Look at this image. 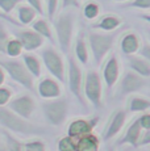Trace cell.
I'll return each instance as SVG.
<instances>
[{
	"instance_id": "1",
	"label": "cell",
	"mask_w": 150,
	"mask_h": 151,
	"mask_svg": "<svg viewBox=\"0 0 150 151\" xmlns=\"http://www.w3.org/2000/svg\"><path fill=\"white\" fill-rule=\"evenodd\" d=\"M0 125L9 132L17 133V134L36 135L42 133L41 127L30 124L29 120L20 117L19 114H16L15 112H12L9 108H5V106H0Z\"/></svg>"
},
{
	"instance_id": "2",
	"label": "cell",
	"mask_w": 150,
	"mask_h": 151,
	"mask_svg": "<svg viewBox=\"0 0 150 151\" xmlns=\"http://www.w3.org/2000/svg\"><path fill=\"white\" fill-rule=\"evenodd\" d=\"M117 33L104 34L97 33V32H90L88 33V45H90L92 58H94L96 65H100L105 58V55L111 51Z\"/></svg>"
},
{
	"instance_id": "3",
	"label": "cell",
	"mask_w": 150,
	"mask_h": 151,
	"mask_svg": "<svg viewBox=\"0 0 150 151\" xmlns=\"http://www.w3.org/2000/svg\"><path fill=\"white\" fill-rule=\"evenodd\" d=\"M83 91L84 96L91 105L96 109H100L103 106V86H102V78L95 70H90L86 74V78L83 80Z\"/></svg>"
},
{
	"instance_id": "4",
	"label": "cell",
	"mask_w": 150,
	"mask_h": 151,
	"mask_svg": "<svg viewBox=\"0 0 150 151\" xmlns=\"http://www.w3.org/2000/svg\"><path fill=\"white\" fill-rule=\"evenodd\" d=\"M42 110L49 124L53 126H61L67 118V100L61 96L48 100L42 104Z\"/></svg>"
},
{
	"instance_id": "5",
	"label": "cell",
	"mask_w": 150,
	"mask_h": 151,
	"mask_svg": "<svg viewBox=\"0 0 150 151\" xmlns=\"http://www.w3.org/2000/svg\"><path fill=\"white\" fill-rule=\"evenodd\" d=\"M0 66H1L5 72L9 74V76L15 82L21 84L22 87H25L29 91L34 89L33 75L28 71L24 62H20V60H0Z\"/></svg>"
},
{
	"instance_id": "6",
	"label": "cell",
	"mask_w": 150,
	"mask_h": 151,
	"mask_svg": "<svg viewBox=\"0 0 150 151\" xmlns=\"http://www.w3.org/2000/svg\"><path fill=\"white\" fill-rule=\"evenodd\" d=\"M56 32L59 47L63 53H69L74 34V20L70 13L61 14L56 21Z\"/></svg>"
},
{
	"instance_id": "7",
	"label": "cell",
	"mask_w": 150,
	"mask_h": 151,
	"mask_svg": "<svg viewBox=\"0 0 150 151\" xmlns=\"http://www.w3.org/2000/svg\"><path fill=\"white\" fill-rule=\"evenodd\" d=\"M41 55H42V60H44V63H45L46 68L49 70V72H50L57 80L65 83L66 70H65V63H63L62 57L51 47L45 49L41 53Z\"/></svg>"
},
{
	"instance_id": "8",
	"label": "cell",
	"mask_w": 150,
	"mask_h": 151,
	"mask_svg": "<svg viewBox=\"0 0 150 151\" xmlns=\"http://www.w3.org/2000/svg\"><path fill=\"white\" fill-rule=\"evenodd\" d=\"M126 121V112L124 109H116L112 112V114L109 116L107 125L103 130L102 138L103 141H111L116 135H119V133L123 130L124 125Z\"/></svg>"
},
{
	"instance_id": "9",
	"label": "cell",
	"mask_w": 150,
	"mask_h": 151,
	"mask_svg": "<svg viewBox=\"0 0 150 151\" xmlns=\"http://www.w3.org/2000/svg\"><path fill=\"white\" fill-rule=\"evenodd\" d=\"M82 86H83V74L80 66L73 57H69V87L73 95L82 104H84V99L82 96Z\"/></svg>"
},
{
	"instance_id": "10",
	"label": "cell",
	"mask_w": 150,
	"mask_h": 151,
	"mask_svg": "<svg viewBox=\"0 0 150 151\" xmlns=\"http://www.w3.org/2000/svg\"><path fill=\"white\" fill-rule=\"evenodd\" d=\"M8 108L20 117L25 118V120H30L33 116L34 108H36V103L30 96L28 95H22V96H17L15 99H11L8 101Z\"/></svg>"
},
{
	"instance_id": "11",
	"label": "cell",
	"mask_w": 150,
	"mask_h": 151,
	"mask_svg": "<svg viewBox=\"0 0 150 151\" xmlns=\"http://www.w3.org/2000/svg\"><path fill=\"white\" fill-rule=\"evenodd\" d=\"M145 87H148V78L141 76L134 71H128L120 82V92L121 95H129L141 91Z\"/></svg>"
},
{
	"instance_id": "12",
	"label": "cell",
	"mask_w": 150,
	"mask_h": 151,
	"mask_svg": "<svg viewBox=\"0 0 150 151\" xmlns=\"http://www.w3.org/2000/svg\"><path fill=\"white\" fill-rule=\"evenodd\" d=\"M99 122V117L94 118H75L67 126V135L76 139L82 135L90 134L94 132V127Z\"/></svg>"
},
{
	"instance_id": "13",
	"label": "cell",
	"mask_w": 150,
	"mask_h": 151,
	"mask_svg": "<svg viewBox=\"0 0 150 151\" xmlns=\"http://www.w3.org/2000/svg\"><path fill=\"white\" fill-rule=\"evenodd\" d=\"M120 76V63L119 59L115 54L107 59V62L103 66V80H104L105 86L108 89H112L116 86L117 80Z\"/></svg>"
},
{
	"instance_id": "14",
	"label": "cell",
	"mask_w": 150,
	"mask_h": 151,
	"mask_svg": "<svg viewBox=\"0 0 150 151\" xmlns=\"http://www.w3.org/2000/svg\"><path fill=\"white\" fill-rule=\"evenodd\" d=\"M37 93L44 100H51L57 99L62 95V89L58 82H56L51 78H44L37 84Z\"/></svg>"
},
{
	"instance_id": "15",
	"label": "cell",
	"mask_w": 150,
	"mask_h": 151,
	"mask_svg": "<svg viewBox=\"0 0 150 151\" xmlns=\"http://www.w3.org/2000/svg\"><path fill=\"white\" fill-rule=\"evenodd\" d=\"M142 133H144V130H142V127L140 126V124H138V118H134V120L129 124L125 133L121 135V138L117 141L116 145H119V146L131 145V146H133V147H138V142H140Z\"/></svg>"
},
{
	"instance_id": "16",
	"label": "cell",
	"mask_w": 150,
	"mask_h": 151,
	"mask_svg": "<svg viewBox=\"0 0 150 151\" xmlns=\"http://www.w3.org/2000/svg\"><path fill=\"white\" fill-rule=\"evenodd\" d=\"M17 40L21 42L22 49L27 51H33L41 47L44 43V37L34 30H22L17 33Z\"/></svg>"
},
{
	"instance_id": "17",
	"label": "cell",
	"mask_w": 150,
	"mask_h": 151,
	"mask_svg": "<svg viewBox=\"0 0 150 151\" xmlns=\"http://www.w3.org/2000/svg\"><path fill=\"white\" fill-rule=\"evenodd\" d=\"M100 139L94 133L82 135L75 139V151H99Z\"/></svg>"
},
{
	"instance_id": "18",
	"label": "cell",
	"mask_w": 150,
	"mask_h": 151,
	"mask_svg": "<svg viewBox=\"0 0 150 151\" xmlns=\"http://www.w3.org/2000/svg\"><path fill=\"white\" fill-rule=\"evenodd\" d=\"M128 62L131 66L132 71L137 72L138 75L144 78H149L150 76V65H149V59L144 57H138V55H128Z\"/></svg>"
},
{
	"instance_id": "19",
	"label": "cell",
	"mask_w": 150,
	"mask_h": 151,
	"mask_svg": "<svg viewBox=\"0 0 150 151\" xmlns=\"http://www.w3.org/2000/svg\"><path fill=\"white\" fill-rule=\"evenodd\" d=\"M120 49L125 55L136 54L140 49V38L136 33H125L121 37Z\"/></svg>"
},
{
	"instance_id": "20",
	"label": "cell",
	"mask_w": 150,
	"mask_h": 151,
	"mask_svg": "<svg viewBox=\"0 0 150 151\" xmlns=\"http://www.w3.org/2000/svg\"><path fill=\"white\" fill-rule=\"evenodd\" d=\"M121 25V19L117 16H113V14H108V16H104L100 19V21L95 22L92 27L96 29H102V30L105 32H112L116 28H119Z\"/></svg>"
},
{
	"instance_id": "21",
	"label": "cell",
	"mask_w": 150,
	"mask_h": 151,
	"mask_svg": "<svg viewBox=\"0 0 150 151\" xmlns=\"http://www.w3.org/2000/svg\"><path fill=\"white\" fill-rule=\"evenodd\" d=\"M75 57L78 58L82 65H87L88 62V49L84 41V36L83 33H79L76 37V42H75Z\"/></svg>"
},
{
	"instance_id": "22",
	"label": "cell",
	"mask_w": 150,
	"mask_h": 151,
	"mask_svg": "<svg viewBox=\"0 0 150 151\" xmlns=\"http://www.w3.org/2000/svg\"><path fill=\"white\" fill-rule=\"evenodd\" d=\"M150 108V100L144 96H132L128 101L129 112H146Z\"/></svg>"
},
{
	"instance_id": "23",
	"label": "cell",
	"mask_w": 150,
	"mask_h": 151,
	"mask_svg": "<svg viewBox=\"0 0 150 151\" xmlns=\"http://www.w3.org/2000/svg\"><path fill=\"white\" fill-rule=\"evenodd\" d=\"M25 67L28 68V71L33 75V78H40L41 76V62L36 55L32 54H25L22 57Z\"/></svg>"
},
{
	"instance_id": "24",
	"label": "cell",
	"mask_w": 150,
	"mask_h": 151,
	"mask_svg": "<svg viewBox=\"0 0 150 151\" xmlns=\"http://www.w3.org/2000/svg\"><path fill=\"white\" fill-rule=\"evenodd\" d=\"M17 14H19V20L22 25H29L36 19L37 12L30 5H21L19 8V11H17Z\"/></svg>"
},
{
	"instance_id": "25",
	"label": "cell",
	"mask_w": 150,
	"mask_h": 151,
	"mask_svg": "<svg viewBox=\"0 0 150 151\" xmlns=\"http://www.w3.org/2000/svg\"><path fill=\"white\" fill-rule=\"evenodd\" d=\"M32 28H33L34 32H37V33H38L40 36H42L44 38H48V40H50V41H53L51 28L49 27L48 21H45V20H42V19L36 20V21H33V24H32Z\"/></svg>"
},
{
	"instance_id": "26",
	"label": "cell",
	"mask_w": 150,
	"mask_h": 151,
	"mask_svg": "<svg viewBox=\"0 0 150 151\" xmlns=\"http://www.w3.org/2000/svg\"><path fill=\"white\" fill-rule=\"evenodd\" d=\"M22 50H24V49H22L21 42L17 38L8 40L4 46V51L8 54V57H11V58H16V57H19V55H21Z\"/></svg>"
},
{
	"instance_id": "27",
	"label": "cell",
	"mask_w": 150,
	"mask_h": 151,
	"mask_svg": "<svg viewBox=\"0 0 150 151\" xmlns=\"http://www.w3.org/2000/svg\"><path fill=\"white\" fill-rule=\"evenodd\" d=\"M4 141H5V149L8 151H24V143L20 142L17 138L11 135V133L4 132Z\"/></svg>"
},
{
	"instance_id": "28",
	"label": "cell",
	"mask_w": 150,
	"mask_h": 151,
	"mask_svg": "<svg viewBox=\"0 0 150 151\" xmlns=\"http://www.w3.org/2000/svg\"><path fill=\"white\" fill-rule=\"evenodd\" d=\"M83 13H84V17H86L87 20H94V19H96V17L99 16V13H100V7H99V4H96V3H94V1L87 3V4L84 5Z\"/></svg>"
},
{
	"instance_id": "29",
	"label": "cell",
	"mask_w": 150,
	"mask_h": 151,
	"mask_svg": "<svg viewBox=\"0 0 150 151\" xmlns=\"http://www.w3.org/2000/svg\"><path fill=\"white\" fill-rule=\"evenodd\" d=\"M58 151H75V139L65 135L58 141Z\"/></svg>"
},
{
	"instance_id": "30",
	"label": "cell",
	"mask_w": 150,
	"mask_h": 151,
	"mask_svg": "<svg viewBox=\"0 0 150 151\" xmlns=\"http://www.w3.org/2000/svg\"><path fill=\"white\" fill-rule=\"evenodd\" d=\"M24 147L30 149L32 151H48V150H46V143H45V142L41 141V139H37V138L25 142Z\"/></svg>"
},
{
	"instance_id": "31",
	"label": "cell",
	"mask_w": 150,
	"mask_h": 151,
	"mask_svg": "<svg viewBox=\"0 0 150 151\" xmlns=\"http://www.w3.org/2000/svg\"><path fill=\"white\" fill-rule=\"evenodd\" d=\"M21 0H0V11H3L5 14L12 12V9L16 7Z\"/></svg>"
},
{
	"instance_id": "32",
	"label": "cell",
	"mask_w": 150,
	"mask_h": 151,
	"mask_svg": "<svg viewBox=\"0 0 150 151\" xmlns=\"http://www.w3.org/2000/svg\"><path fill=\"white\" fill-rule=\"evenodd\" d=\"M12 99V92L7 87L0 86V106H5L8 101Z\"/></svg>"
},
{
	"instance_id": "33",
	"label": "cell",
	"mask_w": 150,
	"mask_h": 151,
	"mask_svg": "<svg viewBox=\"0 0 150 151\" xmlns=\"http://www.w3.org/2000/svg\"><path fill=\"white\" fill-rule=\"evenodd\" d=\"M138 124L142 127V130H150V114L146 112H142V114L138 116Z\"/></svg>"
},
{
	"instance_id": "34",
	"label": "cell",
	"mask_w": 150,
	"mask_h": 151,
	"mask_svg": "<svg viewBox=\"0 0 150 151\" xmlns=\"http://www.w3.org/2000/svg\"><path fill=\"white\" fill-rule=\"evenodd\" d=\"M57 8H58V0H48V14L50 20H53L56 16Z\"/></svg>"
},
{
	"instance_id": "35",
	"label": "cell",
	"mask_w": 150,
	"mask_h": 151,
	"mask_svg": "<svg viewBox=\"0 0 150 151\" xmlns=\"http://www.w3.org/2000/svg\"><path fill=\"white\" fill-rule=\"evenodd\" d=\"M131 7H137L141 8V9H149L150 0H134L133 3H131Z\"/></svg>"
},
{
	"instance_id": "36",
	"label": "cell",
	"mask_w": 150,
	"mask_h": 151,
	"mask_svg": "<svg viewBox=\"0 0 150 151\" xmlns=\"http://www.w3.org/2000/svg\"><path fill=\"white\" fill-rule=\"evenodd\" d=\"M28 3H29V5L32 8H33L34 11H36L37 13L42 14L44 13V9H42V3L41 0H28Z\"/></svg>"
},
{
	"instance_id": "37",
	"label": "cell",
	"mask_w": 150,
	"mask_h": 151,
	"mask_svg": "<svg viewBox=\"0 0 150 151\" xmlns=\"http://www.w3.org/2000/svg\"><path fill=\"white\" fill-rule=\"evenodd\" d=\"M149 142H150V130H144L140 142H138V146H146V145H149Z\"/></svg>"
},
{
	"instance_id": "38",
	"label": "cell",
	"mask_w": 150,
	"mask_h": 151,
	"mask_svg": "<svg viewBox=\"0 0 150 151\" xmlns=\"http://www.w3.org/2000/svg\"><path fill=\"white\" fill-rule=\"evenodd\" d=\"M79 7V0H62V8Z\"/></svg>"
},
{
	"instance_id": "39",
	"label": "cell",
	"mask_w": 150,
	"mask_h": 151,
	"mask_svg": "<svg viewBox=\"0 0 150 151\" xmlns=\"http://www.w3.org/2000/svg\"><path fill=\"white\" fill-rule=\"evenodd\" d=\"M4 80H5V71L3 70L1 66H0V86H3Z\"/></svg>"
},
{
	"instance_id": "40",
	"label": "cell",
	"mask_w": 150,
	"mask_h": 151,
	"mask_svg": "<svg viewBox=\"0 0 150 151\" xmlns=\"http://www.w3.org/2000/svg\"><path fill=\"white\" fill-rule=\"evenodd\" d=\"M0 17H1V19H5V20H9V21H11V22H13V24H17V22L15 21V20H13V19H11V17H8L7 14H5L4 12H3V11H0Z\"/></svg>"
},
{
	"instance_id": "41",
	"label": "cell",
	"mask_w": 150,
	"mask_h": 151,
	"mask_svg": "<svg viewBox=\"0 0 150 151\" xmlns=\"http://www.w3.org/2000/svg\"><path fill=\"white\" fill-rule=\"evenodd\" d=\"M0 151H8V150L5 149V147H3V146H1V147H0Z\"/></svg>"
},
{
	"instance_id": "42",
	"label": "cell",
	"mask_w": 150,
	"mask_h": 151,
	"mask_svg": "<svg viewBox=\"0 0 150 151\" xmlns=\"http://www.w3.org/2000/svg\"><path fill=\"white\" fill-rule=\"evenodd\" d=\"M24 151H32L30 149H27V147H24Z\"/></svg>"
},
{
	"instance_id": "43",
	"label": "cell",
	"mask_w": 150,
	"mask_h": 151,
	"mask_svg": "<svg viewBox=\"0 0 150 151\" xmlns=\"http://www.w3.org/2000/svg\"><path fill=\"white\" fill-rule=\"evenodd\" d=\"M115 1H125V0H115Z\"/></svg>"
},
{
	"instance_id": "44",
	"label": "cell",
	"mask_w": 150,
	"mask_h": 151,
	"mask_svg": "<svg viewBox=\"0 0 150 151\" xmlns=\"http://www.w3.org/2000/svg\"><path fill=\"white\" fill-rule=\"evenodd\" d=\"M108 151H115V149H109Z\"/></svg>"
}]
</instances>
